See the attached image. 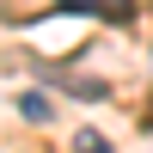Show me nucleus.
I'll use <instances>...</instances> for the list:
<instances>
[{"label": "nucleus", "instance_id": "f257e3e1", "mask_svg": "<svg viewBox=\"0 0 153 153\" xmlns=\"http://www.w3.org/2000/svg\"><path fill=\"white\" fill-rule=\"evenodd\" d=\"M61 12H86V19H110V25H129L135 19V0H55Z\"/></svg>", "mask_w": 153, "mask_h": 153}, {"label": "nucleus", "instance_id": "7ed1b4c3", "mask_svg": "<svg viewBox=\"0 0 153 153\" xmlns=\"http://www.w3.org/2000/svg\"><path fill=\"white\" fill-rule=\"evenodd\" d=\"M80 153H110V141H104L98 129H80Z\"/></svg>", "mask_w": 153, "mask_h": 153}, {"label": "nucleus", "instance_id": "f03ea898", "mask_svg": "<svg viewBox=\"0 0 153 153\" xmlns=\"http://www.w3.org/2000/svg\"><path fill=\"white\" fill-rule=\"evenodd\" d=\"M19 110H25L31 123H43V117H49V98H43V92H25V98H19Z\"/></svg>", "mask_w": 153, "mask_h": 153}]
</instances>
